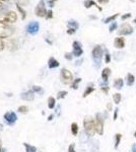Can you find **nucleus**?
Instances as JSON below:
<instances>
[{
    "mask_svg": "<svg viewBox=\"0 0 136 152\" xmlns=\"http://www.w3.org/2000/svg\"><path fill=\"white\" fill-rule=\"evenodd\" d=\"M17 112H19L21 114H26L29 112V107L26 105H21V107L17 109Z\"/></svg>",
    "mask_w": 136,
    "mask_h": 152,
    "instance_id": "obj_27",
    "label": "nucleus"
},
{
    "mask_svg": "<svg viewBox=\"0 0 136 152\" xmlns=\"http://www.w3.org/2000/svg\"><path fill=\"white\" fill-rule=\"evenodd\" d=\"M48 66H49V68H50V69H54V68H57L59 66V62L56 60L55 58L51 57L50 59H49V61H48Z\"/></svg>",
    "mask_w": 136,
    "mask_h": 152,
    "instance_id": "obj_14",
    "label": "nucleus"
},
{
    "mask_svg": "<svg viewBox=\"0 0 136 152\" xmlns=\"http://www.w3.org/2000/svg\"><path fill=\"white\" fill-rule=\"evenodd\" d=\"M117 28V23H112V24H111V26H110V28H109V31H110V33H112L113 31H115V29Z\"/></svg>",
    "mask_w": 136,
    "mask_h": 152,
    "instance_id": "obj_30",
    "label": "nucleus"
},
{
    "mask_svg": "<svg viewBox=\"0 0 136 152\" xmlns=\"http://www.w3.org/2000/svg\"><path fill=\"white\" fill-rule=\"evenodd\" d=\"M133 33V28L131 26V24L125 23H123L122 26H120L119 31H118V34L120 36H128V35H131Z\"/></svg>",
    "mask_w": 136,
    "mask_h": 152,
    "instance_id": "obj_5",
    "label": "nucleus"
},
{
    "mask_svg": "<svg viewBox=\"0 0 136 152\" xmlns=\"http://www.w3.org/2000/svg\"><path fill=\"white\" fill-rule=\"evenodd\" d=\"M110 74H111V69H110V68H105V69L103 70L102 78L104 79V81H106V82L108 81V78H109V76H110Z\"/></svg>",
    "mask_w": 136,
    "mask_h": 152,
    "instance_id": "obj_15",
    "label": "nucleus"
},
{
    "mask_svg": "<svg viewBox=\"0 0 136 152\" xmlns=\"http://www.w3.org/2000/svg\"><path fill=\"white\" fill-rule=\"evenodd\" d=\"M115 138H116V140H115V149H117V148H118V146H119V144H120L121 138H122V135L119 134V133L116 134Z\"/></svg>",
    "mask_w": 136,
    "mask_h": 152,
    "instance_id": "obj_25",
    "label": "nucleus"
},
{
    "mask_svg": "<svg viewBox=\"0 0 136 152\" xmlns=\"http://www.w3.org/2000/svg\"><path fill=\"white\" fill-rule=\"evenodd\" d=\"M96 132L99 135H103L104 134V120L102 119L100 114H96Z\"/></svg>",
    "mask_w": 136,
    "mask_h": 152,
    "instance_id": "obj_6",
    "label": "nucleus"
},
{
    "mask_svg": "<svg viewBox=\"0 0 136 152\" xmlns=\"http://www.w3.org/2000/svg\"><path fill=\"white\" fill-rule=\"evenodd\" d=\"M80 81H81V78H77V79H75L74 81H72L71 88H72V89H77V88H78V84L80 83Z\"/></svg>",
    "mask_w": 136,
    "mask_h": 152,
    "instance_id": "obj_26",
    "label": "nucleus"
},
{
    "mask_svg": "<svg viewBox=\"0 0 136 152\" xmlns=\"http://www.w3.org/2000/svg\"><path fill=\"white\" fill-rule=\"evenodd\" d=\"M66 95H67V91H65V90H62V91H59L58 92V94H57V99H64Z\"/></svg>",
    "mask_w": 136,
    "mask_h": 152,
    "instance_id": "obj_29",
    "label": "nucleus"
},
{
    "mask_svg": "<svg viewBox=\"0 0 136 152\" xmlns=\"http://www.w3.org/2000/svg\"><path fill=\"white\" fill-rule=\"evenodd\" d=\"M113 99L115 102L116 104H119L121 102V94H113Z\"/></svg>",
    "mask_w": 136,
    "mask_h": 152,
    "instance_id": "obj_28",
    "label": "nucleus"
},
{
    "mask_svg": "<svg viewBox=\"0 0 136 152\" xmlns=\"http://www.w3.org/2000/svg\"><path fill=\"white\" fill-rule=\"evenodd\" d=\"M126 79H127V85H129V86H131V85H132L135 81V77L131 74V73H128Z\"/></svg>",
    "mask_w": 136,
    "mask_h": 152,
    "instance_id": "obj_19",
    "label": "nucleus"
},
{
    "mask_svg": "<svg viewBox=\"0 0 136 152\" xmlns=\"http://www.w3.org/2000/svg\"><path fill=\"white\" fill-rule=\"evenodd\" d=\"M71 133L74 136H76V135L78 134V125L76 123H72L71 124Z\"/></svg>",
    "mask_w": 136,
    "mask_h": 152,
    "instance_id": "obj_23",
    "label": "nucleus"
},
{
    "mask_svg": "<svg viewBox=\"0 0 136 152\" xmlns=\"http://www.w3.org/2000/svg\"><path fill=\"white\" fill-rule=\"evenodd\" d=\"M4 48H5V44H4V42L2 39H0V51H2Z\"/></svg>",
    "mask_w": 136,
    "mask_h": 152,
    "instance_id": "obj_38",
    "label": "nucleus"
},
{
    "mask_svg": "<svg viewBox=\"0 0 136 152\" xmlns=\"http://www.w3.org/2000/svg\"><path fill=\"white\" fill-rule=\"evenodd\" d=\"M131 18V13H127V14H125V15H123L122 18V20H125L126 18Z\"/></svg>",
    "mask_w": 136,
    "mask_h": 152,
    "instance_id": "obj_39",
    "label": "nucleus"
},
{
    "mask_svg": "<svg viewBox=\"0 0 136 152\" xmlns=\"http://www.w3.org/2000/svg\"><path fill=\"white\" fill-rule=\"evenodd\" d=\"M2 6H3V2H1V1H0V9L2 8Z\"/></svg>",
    "mask_w": 136,
    "mask_h": 152,
    "instance_id": "obj_49",
    "label": "nucleus"
},
{
    "mask_svg": "<svg viewBox=\"0 0 136 152\" xmlns=\"http://www.w3.org/2000/svg\"><path fill=\"white\" fill-rule=\"evenodd\" d=\"M91 55H93V58L95 59L96 61H100L103 57V49L101 46H96L95 48L93 49V52H91Z\"/></svg>",
    "mask_w": 136,
    "mask_h": 152,
    "instance_id": "obj_9",
    "label": "nucleus"
},
{
    "mask_svg": "<svg viewBox=\"0 0 136 152\" xmlns=\"http://www.w3.org/2000/svg\"><path fill=\"white\" fill-rule=\"evenodd\" d=\"M134 136H135V138H136V132H135V134H134Z\"/></svg>",
    "mask_w": 136,
    "mask_h": 152,
    "instance_id": "obj_51",
    "label": "nucleus"
},
{
    "mask_svg": "<svg viewBox=\"0 0 136 152\" xmlns=\"http://www.w3.org/2000/svg\"><path fill=\"white\" fill-rule=\"evenodd\" d=\"M68 152H76L75 151V146H74V144H70L68 147Z\"/></svg>",
    "mask_w": 136,
    "mask_h": 152,
    "instance_id": "obj_35",
    "label": "nucleus"
},
{
    "mask_svg": "<svg viewBox=\"0 0 136 152\" xmlns=\"http://www.w3.org/2000/svg\"><path fill=\"white\" fill-rule=\"evenodd\" d=\"M114 46L117 49H123L125 47V39L122 38V37L116 38L115 41H114Z\"/></svg>",
    "mask_w": 136,
    "mask_h": 152,
    "instance_id": "obj_11",
    "label": "nucleus"
},
{
    "mask_svg": "<svg viewBox=\"0 0 136 152\" xmlns=\"http://www.w3.org/2000/svg\"><path fill=\"white\" fill-rule=\"evenodd\" d=\"M53 18V11L52 10H48L47 11V14H46V18L47 19H50Z\"/></svg>",
    "mask_w": 136,
    "mask_h": 152,
    "instance_id": "obj_32",
    "label": "nucleus"
},
{
    "mask_svg": "<svg viewBox=\"0 0 136 152\" xmlns=\"http://www.w3.org/2000/svg\"><path fill=\"white\" fill-rule=\"evenodd\" d=\"M101 89H102V91H104L105 94H108V91H109V87L108 86H104V87L101 88Z\"/></svg>",
    "mask_w": 136,
    "mask_h": 152,
    "instance_id": "obj_42",
    "label": "nucleus"
},
{
    "mask_svg": "<svg viewBox=\"0 0 136 152\" xmlns=\"http://www.w3.org/2000/svg\"><path fill=\"white\" fill-rule=\"evenodd\" d=\"M24 146L26 148V152H37V148L33 145H29L28 143H24Z\"/></svg>",
    "mask_w": 136,
    "mask_h": 152,
    "instance_id": "obj_20",
    "label": "nucleus"
},
{
    "mask_svg": "<svg viewBox=\"0 0 136 152\" xmlns=\"http://www.w3.org/2000/svg\"><path fill=\"white\" fill-rule=\"evenodd\" d=\"M26 29H28V31L29 34H36V33H38V31H39V24L37 23H29V26H28V28H26Z\"/></svg>",
    "mask_w": 136,
    "mask_h": 152,
    "instance_id": "obj_13",
    "label": "nucleus"
},
{
    "mask_svg": "<svg viewBox=\"0 0 136 152\" xmlns=\"http://www.w3.org/2000/svg\"><path fill=\"white\" fill-rule=\"evenodd\" d=\"M36 14L39 16V18H46V14H47V10H46V7L45 4H44L43 1H41L40 3L38 4V6L36 7Z\"/></svg>",
    "mask_w": 136,
    "mask_h": 152,
    "instance_id": "obj_8",
    "label": "nucleus"
},
{
    "mask_svg": "<svg viewBox=\"0 0 136 152\" xmlns=\"http://www.w3.org/2000/svg\"><path fill=\"white\" fill-rule=\"evenodd\" d=\"M55 2H56V0H50V1H49V4L51 5V7H53L54 4H55Z\"/></svg>",
    "mask_w": 136,
    "mask_h": 152,
    "instance_id": "obj_44",
    "label": "nucleus"
},
{
    "mask_svg": "<svg viewBox=\"0 0 136 152\" xmlns=\"http://www.w3.org/2000/svg\"><path fill=\"white\" fill-rule=\"evenodd\" d=\"M119 16V13H116V14H114V15H112V16H109V18H107L105 19V23H114L115 21V19Z\"/></svg>",
    "mask_w": 136,
    "mask_h": 152,
    "instance_id": "obj_24",
    "label": "nucleus"
},
{
    "mask_svg": "<svg viewBox=\"0 0 136 152\" xmlns=\"http://www.w3.org/2000/svg\"><path fill=\"white\" fill-rule=\"evenodd\" d=\"M110 61H111V55H110V54H108V53H107V54L105 55V62L108 64V63H110Z\"/></svg>",
    "mask_w": 136,
    "mask_h": 152,
    "instance_id": "obj_34",
    "label": "nucleus"
},
{
    "mask_svg": "<svg viewBox=\"0 0 136 152\" xmlns=\"http://www.w3.org/2000/svg\"><path fill=\"white\" fill-rule=\"evenodd\" d=\"M55 105H56V99L53 96H50L48 99V107L50 110H53L55 107Z\"/></svg>",
    "mask_w": 136,
    "mask_h": 152,
    "instance_id": "obj_16",
    "label": "nucleus"
},
{
    "mask_svg": "<svg viewBox=\"0 0 136 152\" xmlns=\"http://www.w3.org/2000/svg\"><path fill=\"white\" fill-rule=\"evenodd\" d=\"M134 23H136V18H135V19H134Z\"/></svg>",
    "mask_w": 136,
    "mask_h": 152,
    "instance_id": "obj_52",
    "label": "nucleus"
},
{
    "mask_svg": "<svg viewBox=\"0 0 136 152\" xmlns=\"http://www.w3.org/2000/svg\"><path fill=\"white\" fill-rule=\"evenodd\" d=\"M71 55H72V54L66 53V54H65V58H66V59H68V60H71V59H72V56H71Z\"/></svg>",
    "mask_w": 136,
    "mask_h": 152,
    "instance_id": "obj_43",
    "label": "nucleus"
},
{
    "mask_svg": "<svg viewBox=\"0 0 136 152\" xmlns=\"http://www.w3.org/2000/svg\"><path fill=\"white\" fill-rule=\"evenodd\" d=\"M93 91H95V87H93V86H88V87H86V89H85V91L83 92L82 96H83V97H86L87 95H90V94H93Z\"/></svg>",
    "mask_w": 136,
    "mask_h": 152,
    "instance_id": "obj_22",
    "label": "nucleus"
},
{
    "mask_svg": "<svg viewBox=\"0 0 136 152\" xmlns=\"http://www.w3.org/2000/svg\"><path fill=\"white\" fill-rule=\"evenodd\" d=\"M73 56H76V57H80L81 55H82L83 51H82V48H81V44L79 42L75 41L73 42Z\"/></svg>",
    "mask_w": 136,
    "mask_h": 152,
    "instance_id": "obj_10",
    "label": "nucleus"
},
{
    "mask_svg": "<svg viewBox=\"0 0 136 152\" xmlns=\"http://www.w3.org/2000/svg\"><path fill=\"white\" fill-rule=\"evenodd\" d=\"M1 2H6V1H9V0H0Z\"/></svg>",
    "mask_w": 136,
    "mask_h": 152,
    "instance_id": "obj_50",
    "label": "nucleus"
},
{
    "mask_svg": "<svg viewBox=\"0 0 136 152\" xmlns=\"http://www.w3.org/2000/svg\"><path fill=\"white\" fill-rule=\"evenodd\" d=\"M32 90H33L34 92H40L42 90V87L40 86H36V85H34L33 87H32Z\"/></svg>",
    "mask_w": 136,
    "mask_h": 152,
    "instance_id": "obj_31",
    "label": "nucleus"
},
{
    "mask_svg": "<svg viewBox=\"0 0 136 152\" xmlns=\"http://www.w3.org/2000/svg\"><path fill=\"white\" fill-rule=\"evenodd\" d=\"M85 8H90L91 6H96L100 10H102V8H100V7L96 5V2L93 1V0H86V1H85Z\"/></svg>",
    "mask_w": 136,
    "mask_h": 152,
    "instance_id": "obj_18",
    "label": "nucleus"
},
{
    "mask_svg": "<svg viewBox=\"0 0 136 152\" xmlns=\"http://www.w3.org/2000/svg\"><path fill=\"white\" fill-rule=\"evenodd\" d=\"M16 7H17V10L21 13V18H23V19H24V18H26V11L24 10V7L21 6V4H18V3H16Z\"/></svg>",
    "mask_w": 136,
    "mask_h": 152,
    "instance_id": "obj_21",
    "label": "nucleus"
},
{
    "mask_svg": "<svg viewBox=\"0 0 136 152\" xmlns=\"http://www.w3.org/2000/svg\"><path fill=\"white\" fill-rule=\"evenodd\" d=\"M75 31H76L75 28H69L67 29V34H68V35H73V34L75 33Z\"/></svg>",
    "mask_w": 136,
    "mask_h": 152,
    "instance_id": "obj_36",
    "label": "nucleus"
},
{
    "mask_svg": "<svg viewBox=\"0 0 136 152\" xmlns=\"http://www.w3.org/2000/svg\"><path fill=\"white\" fill-rule=\"evenodd\" d=\"M17 20V14L14 11H4L0 13V23L10 24Z\"/></svg>",
    "mask_w": 136,
    "mask_h": 152,
    "instance_id": "obj_1",
    "label": "nucleus"
},
{
    "mask_svg": "<svg viewBox=\"0 0 136 152\" xmlns=\"http://www.w3.org/2000/svg\"><path fill=\"white\" fill-rule=\"evenodd\" d=\"M123 79H121V78H117V79L115 80V82H114V87L117 88V89H121V88L123 87Z\"/></svg>",
    "mask_w": 136,
    "mask_h": 152,
    "instance_id": "obj_17",
    "label": "nucleus"
},
{
    "mask_svg": "<svg viewBox=\"0 0 136 152\" xmlns=\"http://www.w3.org/2000/svg\"><path fill=\"white\" fill-rule=\"evenodd\" d=\"M29 2V0H17V3L21 4V5H26Z\"/></svg>",
    "mask_w": 136,
    "mask_h": 152,
    "instance_id": "obj_37",
    "label": "nucleus"
},
{
    "mask_svg": "<svg viewBox=\"0 0 136 152\" xmlns=\"http://www.w3.org/2000/svg\"><path fill=\"white\" fill-rule=\"evenodd\" d=\"M21 97L24 100H33L35 99V92L33 90H29V91H26V92H23L21 95Z\"/></svg>",
    "mask_w": 136,
    "mask_h": 152,
    "instance_id": "obj_12",
    "label": "nucleus"
},
{
    "mask_svg": "<svg viewBox=\"0 0 136 152\" xmlns=\"http://www.w3.org/2000/svg\"><path fill=\"white\" fill-rule=\"evenodd\" d=\"M109 1H110V0H98V2L100 4H107Z\"/></svg>",
    "mask_w": 136,
    "mask_h": 152,
    "instance_id": "obj_40",
    "label": "nucleus"
},
{
    "mask_svg": "<svg viewBox=\"0 0 136 152\" xmlns=\"http://www.w3.org/2000/svg\"><path fill=\"white\" fill-rule=\"evenodd\" d=\"M107 107H108V110H112V104H108Z\"/></svg>",
    "mask_w": 136,
    "mask_h": 152,
    "instance_id": "obj_47",
    "label": "nucleus"
},
{
    "mask_svg": "<svg viewBox=\"0 0 136 152\" xmlns=\"http://www.w3.org/2000/svg\"><path fill=\"white\" fill-rule=\"evenodd\" d=\"M83 127L85 131L88 136H93L96 132V122L91 117H86L83 121Z\"/></svg>",
    "mask_w": 136,
    "mask_h": 152,
    "instance_id": "obj_2",
    "label": "nucleus"
},
{
    "mask_svg": "<svg viewBox=\"0 0 136 152\" xmlns=\"http://www.w3.org/2000/svg\"><path fill=\"white\" fill-rule=\"evenodd\" d=\"M14 29L10 26L0 23V39H6L13 35Z\"/></svg>",
    "mask_w": 136,
    "mask_h": 152,
    "instance_id": "obj_3",
    "label": "nucleus"
},
{
    "mask_svg": "<svg viewBox=\"0 0 136 152\" xmlns=\"http://www.w3.org/2000/svg\"><path fill=\"white\" fill-rule=\"evenodd\" d=\"M53 118H54L53 115H50V116L48 117V121H52V120H53Z\"/></svg>",
    "mask_w": 136,
    "mask_h": 152,
    "instance_id": "obj_46",
    "label": "nucleus"
},
{
    "mask_svg": "<svg viewBox=\"0 0 136 152\" xmlns=\"http://www.w3.org/2000/svg\"><path fill=\"white\" fill-rule=\"evenodd\" d=\"M132 152H136V143L133 144V146H132Z\"/></svg>",
    "mask_w": 136,
    "mask_h": 152,
    "instance_id": "obj_45",
    "label": "nucleus"
},
{
    "mask_svg": "<svg viewBox=\"0 0 136 152\" xmlns=\"http://www.w3.org/2000/svg\"><path fill=\"white\" fill-rule=\"evenodd\" d=\"M4 120L8 125H13L17 121V116L14 112H7L4 114Z\"/></svg>",
    "mask_w": 136,
    "mask_h": 152,
    "instance_id": "obj_7",
    "label": "nucleus"
},
{
    "mask_svg": "<svg viewBox=\"0 0 136 152\" xmlns=\"http://www.w3.org/2000/svg\"><path fill=\"white\" fill-rule=\"evenodd\" d=\"M61 78H62V81L64 84H69L70 82L73 81V75L68 69L66 68H62L61 70Z\"/></svg>",
    "mask_w": 136,
    "mask_h": 152,
    "instance_id": "obj_4",
    "label": "nucleus"
},
{
    "mask_svg": "<svg viewBox=\"0 0 136 152\" xmlns=\"http://www.w3.org/2000/svg\"><path fill=\"white\" fill-rule=\"evenodd\" d=\"M68 26H73V28H75V29L78 28V23H76L75 21H69V23H68Z\"/></svg>",
    "mask_w": 136,
    "mask_h": 152,
    "instance_id": "obj_33",
    "label": "nucleus"
},
{
    "mask_svg": "<svg viewBox=\"0 0 136 152\" xmlns=\"http://www.w3.org/2000/svg\"><path fill=\"white\" fill-rule=\"evenodd\" d=\"M118 112H119V110H118V109H116V110H115V112H114V117H113V119H114V120H117Z\"/></svg>",
    "mask_w": 136,
    "mask_h": 152,
    "instance_id": "obj_41",
    "label": "nucleus"
},
{
    "mask_svg": "<svg viewBox=\"0 0 136 152\" xmlns=\"http://www.w3.org/2000/svg\"><path fill=\"white\" fill-rule=\"evenodd\" d=\"M2 151V144H1V140H0V152Z\"/></svg>",
    "mask_w": 136,
    "mask_h": 152,
    "instance_id": "obj_48",
    "label": "nucleus"
}]
</instances>
